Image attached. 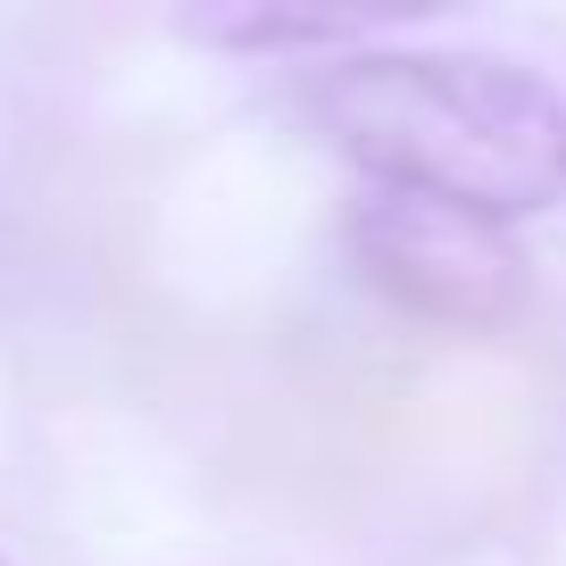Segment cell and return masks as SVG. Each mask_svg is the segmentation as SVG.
<instances>
[{
    "mask_svg": "<svg viewBox=\"0 0 566 566\" xmlns=\"http://www.w3.org/2000/svg\"><path fill=\"white\" fill-rule=\"evenodd\" d=\"M0 566H9V558H0Z\"/></svg>",
    "mask_w": 566,
    "mask_h": 566,
    "instance_id": "obj_4",
    "label": "cell"
},
{
    "mask_svg": "<svg viewBox=\"0 0 566 566\" xmlns=\"http://www.w3.org/2000/svg\"><path fill=\"white\" fill-rule=\"evenodd\" d=\"M358 275L384 292L400 317L433 325V334H509L533 301V259L516 250L509 226L475 209L424 192H391V184H358L342 209Z\"/></svg>",
    "mask_w": 566,
    "mask_h": 566,
    "instance_id": "obj_2",
    "label": "cell"
},
{
    "mask_svg": "<svg viewBox=\"0 0 566 566\" xmlns=\"http://www.w3.org/2000/svg\"><path fill=\"white\" fill-rule=\"evenodd\" d=\"M558 200H566V192H558Z\"/></svg>",
    "mask_w": 566,
    "mask_h": 566,
    "instance_id": "obj_5",
    "label": "cell"
},
{
    "mask_svg": "<svg viewBox=\"0 0 566 566\" xmlns=\"http://www.w3.org/2000/svg\"><path fill=\"white\" fill-rule=\"evenodd\" d=\"M184 42H209V51L233 59H334L350 42H367V25L350 18H292V9H184L176 18Z\"/></svg>",
    "mask_w": 566,
    "mask_h": 566,
    "instance_id": "obj_3",
    "label": "cell"
},
{
    "mask_svg": "<svg viewBox=\"0 0 566 566\" xmlns=\"http://www.w3.org/2000/svg\"><path fill=\"white\" fill-rule=\"evenodd\" d=\"M308 125L358 184L450 200L492 226L566 192V92L467 42H350L308 75Z\"/></svg>",
    "mask_w": 566,
    "mask_h": 566,
    "instance_id": "obj_1",
    "label": "cell"
}]
</instances>
